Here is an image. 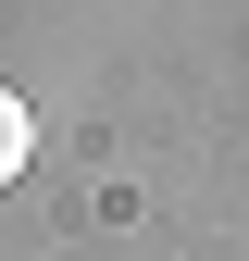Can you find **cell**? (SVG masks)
Listing matches in <instances>:
<instances>
[{
  "label": "cell",
  "instance_id": "1",
  "mask_svg": "<svg viewBox=\"0 0 249 261\" xmlns=\"http://www.w3.org/2000/svg\"><path fill=\"white\" fill-rule=\"evenodd\" d=\"M25 149H38V112H25V100H13V87H0V187H13V174H25Z\"/></svg>",
  "mask_w": 249,
  "mask_h": 261
}]
</instances>
